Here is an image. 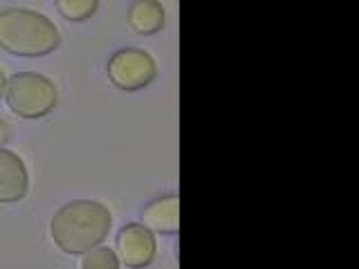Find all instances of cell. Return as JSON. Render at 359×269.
Listing matches in <instances>:
<instances>
[{
  "instance_id": "6da1fadb",
  "label": "cell",
  "mask_w": 359,
  "mask_h": 269,
  "mask_svg": "<svg viewBox=\"0 0 359 269\" xmlns=\"http://www.w3.org/2000/svg\"><path fill=\"white\" fill-rule=\"evenodd\" d=\"M112 227V213L95 200H72L52 218V238L65 254H86L106 240Z\"/></svg>"
},
{
  "instance_id": "7a4b0ae2",
  "label": "cell",
  "mask_w": 359,
  "mask_h": 269,
  "mask_svg": "<svg viewBox=\"0 0 359 269\" xmlns=\"http://www.w3.org/2000/svg\"><path fill=\"white\" fill-rule=\"evenodd\" d=\"M61 43L54 22L34 9L0 11V48L14 56H45Z\"/></svg>"
},
{
  "instance_id": "3957f363",
  "label": "cell",
  "mask_w": 359,
  "mask_h": 269,
  "mask_svg": "<svg viewBox=\"0 0 359 269\" xmlns=\"http://www.w3.org/2000/svg\"><path fill=\"white\" fill-rule=\"evenodd\" d=\"M7 106L22 119H41L59 104L56 85L39 72H18L7 78Z\"/></svg>"
},
{
  "instance_id": "277c9868",
  "label": "cell",
  "mask_w": 359,
  "mask_h": 269,
  "mask_svg": "<svg viewBox=\"0 0 359 269\" xmlns=\"http://www.w3.org/2000/svg\"><path fill=\"white\" fill-rule=\"evenodd\" d=\"M108 76L110 81L121 90H142L157 76V65L153 56L137 48L117 50L108 59Z\"/></svg>"
},
{
  "instance_id": "5b68a950",
  "label": "cell",
  "mask_w": 359,
  "mask_h": 269,
  "mask_svg": "<svg viewBox=\"0 0 359 269\" xmlns=\"http://www.w3.org/2000/svg\"><path fill=\"white\" fill-rule=\"evenodd\" d=\"M117 251L121 256V261L130 269L149 267L155 258V251H157L155 235H153V231L146 229L144 224L130 222L117 235Z\"/></svg>"
},
{
  "instance_id": "8992f818",
  "label": "cell",
  "mask_w": 359,
  "mask_h": 269,
  "mask_svg": "<svg viewBox=\"0 0 359 269\" xmlns=\"http://www.w3.org/2000/svg\"><path fill=\"white\" fill-rule=\"evenodd\" d=\"M29 175L14 151L0 149V202H18L27 195Z\"/></svg>"
},
{
  "instance_id": "52a82bcc",
  "label": "cell",
  "mask_w": 359,
  "mask_h": 269,
  "mask_svg": "<svg viewBox=\"0 0 359 269\" xmlns=\"http://www.w3.org/2000/svg\"><path fill=\"white\" fill-rule=\"evenodd\" d=\"M144 227L157 233H177L180 231V198L168 193L155 198L142 211Z\"/></svg>"
},
{
  "instance_id": "ba28073f",
  "label": "cell",
  "mask_w": 359,
  "mask_h": 269,
  "mask_svg": "<svg viewBox=\"0 0 359 269\" xmlns=\"http://www.w3.org/2000/svg\"><path fill=\"white\" fill-rule=\"evenodd\" d=\"M164 7L153 0H137L128 9V22L137 34H157L164 27Z\"/></svg>"
},
{
  "instance_id": "9c48e42d",
  "label": "cell",
  "mask_w": 359,
  "mask_h": 269,
  "mask_svg": "<svg viewBox=\"0 0 359 269\" xmlns=\"http://www.w3.org/2000/svg\"><path fill=\"white\" fill-rule=\"evenodd\" d=\"M81 269H119V258L110 247H95L83 254Z\"/></svg>"
},
{
  "instance_id": "30bf717a",
  "label": "cell",
  "mask_w": 359,
  "mask_h": 269,
  "mask_svg": "<svg viewBox=\"0 0 359 269\" xmlns=\"http://www.w3.org/2000/svg\"><path fill=\"white\" fill-rule=\"evenodd\" d=\"M97 7L95 0H61L59 3V11L67 20H88L95 16Z\"/></svg>"
},
{
  "instance_id": "8fae6325",
  "label": "cell",
  "mask_w": 359,
  "mask_h": 269,
  "mask_svg": "<svg viewBox=\"0 0 359 269\" xmlns=\"http://www.w3.org/2000/svg\"><path fill=\"white\" fill-rule=\"evenodd\" d=\"M9 139V126L5 119H0V149H3V144Z\"/></svg>"
},
{
  "instance_id": "7c38bea8",
  "label": "cell",
  "mask_w": 359,
  "mask_h": 269,
  "mask_svg": "<svg viewBox=\"0 0 359 269\" xmlns=\"http://www.w3.org/2000/svg\"><path fill=\"white\" fill-rule=\"evenodd\" d=\"M5 88H7V76L3 70H0V99H3V95H5Z\"/></svg>"
}]
</instances>
